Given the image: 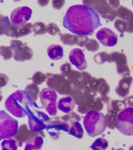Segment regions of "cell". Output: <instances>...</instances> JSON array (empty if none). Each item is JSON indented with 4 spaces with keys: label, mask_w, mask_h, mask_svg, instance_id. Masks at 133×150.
Masks as SVG:
<instances>
[{
    "label": "cell",
    "mask_w": 133,
    "mask_h": 150,
    "mask_svg": "<svg viewBox=\"0 0 133 150\" xmlns=\"http://www.w3.org/2000/svg\"><path fill=\"white\" fill-rule=\"evenodd\" d=\"M102 25L99 16L87 6L77 5L70 7L64 18V27L73 33L89 35Z\"/></svg>",
    "instance_id": "1"
},
{
    "label": "cell",
    "mask_w": 133,
    "mask_h": 150,
    "mask_svg": "<svg viewBox=\"0 0 133 150\" xmlns=\"http://www.w3.org/2000/svg\"><path fill=\"white\" fill-rule=\"evenodd\" d=\"M83 123L87 134L94 137L103 133L107 127L108 121L103 113L91 111L86 115Z\"/></svg>",
    "instance_id": "2"
},
{
    "label": "cell",
    "mask_w": 133,
    "mask_h": 150,
    "mask_svg": "<svg viewBox=\"0 0 133 150\" xmlns=\"http://www.w3.org/2000/svg\"><path fill=\"white\" fill-rule=\"evenodd\" d=\"M119 18L114 23L115 28L122 34L133 33V13L129 9L120 5L117 11Z\"/></svg>",
    "instance_id": "3"
},
{
    "label": "cell",
    "mask_w": 133,
    "mask_h": 150,
    "mask_svg": "<svg viewBox=\"0 0 133 150\" xmlns=\"http://www.w3.org/2000/svg\"><path fill=\"white\" fill-rule=\"evenodd\" d=\"M116 127L122 134L133 136V108H127L122 110L118 116Z\"/></svg>",
    "instance_id": "4"
},
{
    "label": "cell",
    "mask_w": 133,
    "mask_h": 150,
    "mask_svg": "<svg viewBox=\"0 0 133 150\" xmlns=\"http://www.w3.org/2000/svg\"><path fill=\"white\" fill-rule=\"evenodd\" d=\"M13 58L16 61L24 62L30 60L33 56L32 50L21 41L13 40L11 41Z\"/></svg>",
    "instance_id": "5"
},
{
    "label": "cell",
    "mask_w": 133,
    "mask_h": 150,
    "mask_svg": "<svg viewBox=\"0 0 133 150\" xmlns=\"http://www.w3.org/2000/svg\"><path fill=\"white\" fill-rule=\"evenodd\" d=\"M114 62L117 66L118 73L124 77L130 75V71L127 64V58L123 53L114 52L110 54L109 62Z\"/></svg>",
    "instance_id": "6"
},
{
    "label": "cell",
    "mask_w": 133,
    "mask_h": 150,
    "mask_svg": "<svg viewBox=\"0 0 133 150\" xmlns=\"http://www.w3.org/2000/svg\"><path fill=\"white\" fill-rule=\"evenodd\" d=\"M32 13V10L27 6H21L15 9L11 15L12 23L16 26L26 24L31 18Z\"/></svg>",
    "instance_id": "7"
},
{
    "label": "cell",
    "mask_w": 133,
    "mask_h": 150,
    "mask_svg": "<svg viewBox=\"0 0 133 150\" xmlns=\"http://www.w3.org/2000/svg\"><path fill=\"white\" fill-rule=\"evenodd\" d=\"M96 38L104 46L113 47L117 45L118 41L117 35L110 29L103 28L96 34Z\"/></svg>",
    "instance_id": "8"
},
{
    "label": "cell",
    "mask_w": 133,
    "mask_h": 150,
    "mask_svg": "<svg viewBox=\"0 0 133 150\" xmlns=\"http://www.w3.org/2000/svg\"><path fill=\"white\" fill-rule=\"evenodd\" d=\"M69 59L70 62L79 70H82L87 67V63L82 51L79 48L72 50L70 52Z\"/></svg>",
    "instance_id": "9"
},
{
    "label": "cell",
    "mask_w": 133,
    "mask_h": 150,
    "mask_svg": "<svg viewBox=\"0 0 133 150\" xmlns=\"http://www.w3.org/2000/svg\"><path fill=\"white\" fill-rule=\"evenodd\" d=\"M32 25L31 23L19 26L15 25L12 24L8 37L16 38L29 35L32 31Z\"/></svg>",
    "instance_id": "10"
},
{
    "label": "cell",
    "mask_w": 133,
    "mask_h": 150,
    "mask_svg": "<svg viewBox=\"0 0 133 150\" xmlns=\"http://www.w3.org/2000/svg\"><path fill=\"white\" fill-rule=\"evenodd\" d=\"M133 81L130 76H124L120 81L116 89V92L120 96L125 97L129 93V88Z\"/></svg>",
    "instance_id": "11"
},
{
    "label": "cell",
    "mask_w": 133,
    "mask_h": 150,
    "mask_svg": "<svg viewBox=\"0 0 133 150\" xmlns=\"http://www.w3.org/2000/svg\"><path fill=\"white\" fill-rule=\"evenodd\" d=\"M47 54L51 59L59 60L63 57V49L59 45H52L48 48Z\"/></svg>",
    "instance_id": "12"
},
{
    "label": "cell",
    "mask_w": 133,
    "mask_h": 150,
    "mask_svg": "<svg viewBox=\"0 0 133 150\" xmlns=\"http://www.w3.org/2000/svg\"><path fill=\"white\" fill-rule=\"evenodd\" d=\"M75 104L71 97L69 96L62 98L59 100L58 104L59 109L65 112L72 110L74 108Z\"/></svg>",
    "instance_id": "13"
},
{
    "label": "cell",
    "mask_w": 133,
    "mask_h": 150,
    "mask_svg": "<svg viewBox=\"0 0 133 150\" xmlns=\"http://www.w3.org/2000/svg\"><path fill=\"white\" fill-rule=\"evenodd\" d=\"M12 23L7 16L1 15L0 16V32L1 35L4 34L8 37L11 31Z\"/></svg>",
    "instance_id": "14"
},
{
    "label": "cell",
    "mask_w": 133,
    "mask_h": 150,
    "mask_svg": "<svg viewBox=\"0 0 133 150\" xmlns=\"http://www.w3.org/2000/svg\"><path fill=\"white\" fill-rule=\"evenodd\" d=\"M70 132L71 134L77 138L81 139L83 136L84 130L78 121H76L73 122Z\"/></svg>",
    "instance_id": "15"
},
{
    "label": "cell",
    "mask_w": 133,
    "mask_h": 150,
    "mask_svg": "<svg viewBox=\"0 0 133 150\" xmlns=\"http://www.w3.org/2000/svg\"><path fill=\"white\" fill-rule=\"evenodd\" d=\"M32 31L37 35H42L47 33L46 25L44 23L38 22L32 25Z\"/></svg>",
    "instance_id": "16"
},
{
    "label": "cell",
    "mask_w": 133,
    "mask_h": 150,
    "mask_svg": "<svg viewBox=\"0 0 133 150\" xmlns=\"http://www.w3.org/2000/svg\"><path fill=\"white\" fill-rule=\"evenodd\" d=\"M107 140L103 138H99L96 139L93 144L91 148L95 150L105 149L108 146Z\"/></svg>",
    "instance_id": "17"
},
{
    "label": "cell",
    "mask_w": 133,
    "mask_h": 150,
    "mask_svg": "<svg viewBox=\"0 0 133 150\" xmlns=\"http://www.w3.org/2000/svg\"><path fill=\"white\" fill-rule=\"evenodd\" d=\"M0 53L5 60H9L13 57L12 48L10 46H2L0 47Z\"/></svg>",
    "instance_id": "18"
},
{
    "label": "cell",
    "mask_w": 133,
    "mask_h": 150,
    "mask_svg": "<svg viewBox=\"0 0 133 150\" xmlns=\"http://www.w3.org/2000/svg\"><path fill=\"white\" fill-rule=\"evenodd\" d=\"M47 79L46 75L38 71L35 72L32 77V80L35 84L39 85L45 81Z\"/></svg>",
    "instance_id": "19"
},
{
    "label": "cell",
    "mask_w": 133,
    "mask_h": 150,
    "mask_svg": "<svg viewBox=\"0 0 133 150\" xmlns=\"http://www.w3.org/2000/svg\"><path fill=\"white\" fill-rule=\"evenodd\" d=\"M46 31L52 36L59 35L61 34L60 29L55 23H50L46 25Z\"/></svg>",
    "instance_id": "20"
},
{
    "label": "cell",
    "mask_w": 133,
    "mask_h": 150,
    "mask_svg": "<svg viewBox=\"0 0 133 150\" xmlns=\"http://www.w3.org/2000/svg\"><path fill=\"white\" fill-rule=\"evenodd\" d=\"M26 91L32 97L33 100H36L37 97L39 89L35 84H31L26 87Z\"/></svg>",
    "instance_id": "21"
},
{
    "label": "cell",
    "mask_w": 133,
    "mask_h": 150,
    "mask_svg": "<svg viewBox=\"0 0 133 150\" xmlns=\"http://www.w3.org/2000/svg\"><path fill=\"white\" fill-rule=\"evenodd\" d=\"M60 40L65 45H73L74 43L73 37L68 34L60 35Z\"/></svg>",
    "instance_id": "22"
},
{
    "label": "cell",
    "mask_w": 133,
    "mask_h": 150,
    "mask_svg": "<svg viewBox=\"0 0 133 150\" xmlns=\"http://www.w3.org/2000/svg\"><path fill=\"white\" fill-rule=\"evenodd\" d=\"M64 1H52V5L53 8L59 9L63 6L64 4Z\"/></svg>",
    "instance_id": "23"
},
{
    "label": "cell",
    "mask_w": 133,
    "mask_h": 150,
    "mask_svg": "<svg viewBox=\"0 0 133 150\" xmlns=\"http://www.w3.org/2000/svg\"><path fill=\"white\" fill-rule=\"evenodd\" d=\"M49 1H38V3L40 6H44L47 5Z\"/></svg>",
    "instance_id": "24"
},
{
    "label": "cell",
    "mask_w": 133,
    "mask_h": 150,
    "mask_svg": "<svg viewBox=\"0 0 133 150\" xmlns=\"http://www.w3.org/2000/svg\"><path fill=\"white\" fill-rule=\"evenodd\" d=\"M132 6L133 8V1H132Z\"/></svg>",
    "instance_id": "25"
},
{
    "label": "cell",
    "mask_w": 133,
    "mask_h": 150,
    "mask_svg": "<svg viewBox=\"0 0 133 150\" xmlns=\"http://www.w3.org/2000/svg\"><path fill=\"white\" fill-rule=\"evenodd\" d=\"M132 70H133V66H132Z\"/></svg>",
    "instance_id": "26"
}]
</instances>
